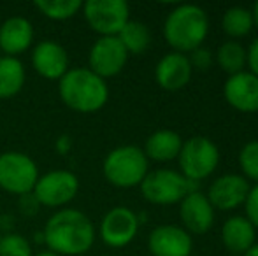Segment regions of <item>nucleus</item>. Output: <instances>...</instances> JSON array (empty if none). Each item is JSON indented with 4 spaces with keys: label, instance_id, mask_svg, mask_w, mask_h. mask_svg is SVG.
Instances as JSON below:
<instances>
[{
    "label": "nucleus",
    "instance_id": "9d476101",
    "mask_svg": "<svg viewBox=\"0 0 258 256\" xmlns=\"http://www.w3.org/2000/svg\"><path fill=\"white\" fill-rule=\"evenodd\" d=\"M139 216L125 205L112 207L105 212L100 223V239L109 247H125L139 232Z\"/></svg>",
    "mask_w": 258,
    "mask_h": 256
},
{
    "label": "nucleus",
    "instance_id": "39448f33",
    "mask_svg": "<svg viewBox=\"0 0 258 256\" xmlns=\"http://www.w3.org/2000/svg\"><path fill=\"white\" fill-rule=\"evenodd\" d=\"M139 188L143 197L155 205L179 204L186 195L201 192L199 183L190 181L181 172L170 170V168H158V170L148 172Z\"/></svg>",
    "mask_w": 258,
    "mask_h": 256
},
{
    "label": "nucleus",
    "instance_id": "7c9ffc66",
    "mask_svg": "<svg viewBox=\"0 0 258 256\" xmlns=\"http://www.w3.org/2000/svg\"><path fill=\"white\" fill-rule=\"evenodd\" d=\"M251 14H253V25L258 28V2L253 6V11H251Z\"/></svg>",
    "mask_w": 258,
    "mask_h": 256
},
{
    "label": "nucleus",
    "instance_id": "20e7f679",
    "mask_svg": "<svg viewBox=\"0 0 258 256\" xmlns=\"http://www.w3.org/2000/svg\"><path fill=\"white\" fill-rule=\"evenodd\" d=\"M144 151L137 146H119L109 151L102 172L107 183L116 188H136L150 172V163Z\"/></svg>",
    "mask_w": 258,
    "mask_h": 256
},
{
    "label": "nucleus",
    "instance_id": "bb28decb",
    "mask_svg": "<svg viewBox=\"0 0 258 256\" xmlns=\"http://www.w3.org/2000/svg\"><path fill=\"white\" fill-rule=\"evenodd\" d=\"M0 256H34V253L25 235L6 233L0 237Z\"/></svg>",
    "mask_w": 258,
    "mask_h": 256
},
{
    "label": "nucleus",
    "instance_id": "72a5a7b5",
    "mask_svg": "<svg viewBox=\"0 0 258 256\" xmlns=\"http://www.w3.org/2000/svg\"><path fill=\"white\" fill-rule=\"evenodd\" d=\"M230 256H235V254H230Z\"/></svg>",
    "mask_w": 258,
    "mask_h": 256
},
{
    "label": "nucleus",
    "instance_id": "473e14b6",
    "mask_svg": "<svg viewBox=\"0 0 258 256\" xmlns=\"http://www.w3.org/2000/svg\"><path fill=\"white\" fill-rule=\"evenodd\" d=\"M34 256H60V254H56V253H53V251L46 249V251H39V253L34 254Z\"/></svg>",
    "mask_w": 258,
    "mask_h": 256
},
{
    "label": "nucleus",
    "instance_id": "c756f323",
    "mask_svg": "<svg viewBox=\"0 0 258 256\" xmlns=\"http://www.w3.org/2000/svg\"><path fill=\"white\" fill-rule=\"evenodd\" d=\"M246 65L249 67V72L258 77V37L251 42L249 49L246 51Z\"/></svg>",
    "mask_w": 258,
    "mask_h": 256
},
{
    "label": "nucleus",
    "instance_id": "f8f14e48",
    "mask_svg": "<svg viewBox=\"0 0 258 256\" xmlns=\"http://www.w3.org/2000/svg\"><path fill=\"white\" fill-rule=\"evenodd\" d=\"M249 193V183L239 174H225L220 176L211 183L207 190V200L213 209L220 211H234L239 205L246 202Z\"/></svg>",
    "mask_w": 258,
    "mask_h": 256
},
{
    "label": "nucleus",
    "instance_id": "b1692460",
    "mask_svg": "<svg viewBox=\"0 0 258 256\" xmlns=\"http://www.w3.org/2000/svg\"><path fill=\"white\" fill-rule=\"evenodd\" d=\"M216 63L228 75L239 74L246 67V49L235 41L223 42L216 51Z\"/></svg>",
    "mask_w": 258,
    "mask_h": 256
},
{
    "label": "nucleus",
    "instance_id": "cd10ccee",
    "mask_svg": "<svg viewBox=\"0 0 258 256\" xmlns=\"http://www.w3.org/2000/svg\"><path fill=\"white\" fill-rule=\"evenodd\" d=\"M188 60H190L191 68H195V70H199V72H206V70H209V68L213 67L214 56H213V53H211L209 49L202 48V46H201V48L194 49V51L190 53Z\"/></svg>",
    "mask_w": 258,
    "mask_h": 256
},
{
    "label": "nucleus",
    "instance_id": "412c9836",
    "mask_svg": "<svg viewBox=\"0 0 258 256\" xmlns=\"http://www.w3.org/2000/svg\"><path fill=\"white\" fill-rule=\"evenodd\" d=\"M27 81L25 65L14 56H0V99L7 100L16 97Z\"/></svg>",
    "mask_w": 258,
    "mask_h": 256
},
{
    "label": "nucleus",
    "instance_id": "393cba45",
    "mask_svg": "<svg viewBox=\"0 0 258 256\" xmlns=\"http://www.w3.org/2000/svg\"><path fill=\"white\" fill-rule=\"evenodd\" d=\"M35 9L53 21H65L74 18L83 9L81 0H37Z\"/></svg>",
    "mask_w": 258,
    "mask_h": 256
},
{
    "label": "nucleus",
    "instance_id": "7ed1b4c3",
    "mask_svg": "<svg viewBox=\"0 0 258 256\" xmlns=\"http://www.w3.org/2000/svg\"><path fill=\"white\" fill-rule=\"evenodd\" d=\"M209 34V20L202 7L194 4H181L174 7L165 18L163 35L176 53H191L201 48Z\"/></svg>",
    "mask_w": 258,
    "mask_h": 256
},
{
    "label": "nucleus",
    "instance_id": "dca6fc26",
    "mask_svg": "<svg viewBox=\"0 0 258 256\" xmlns=\"http://www.w3.org/2000/svg\"><path fill=\"white\" fill-rule=\"evenodd\" d=\"M179 216L188 233L202 235L214 225V209L202 192H194L179 202Z\"/></svg>",
    "mask_w": 258,
    "mask_h": 256
},
{
    "label": "nucleus",
    "instance_id": "a211bd4d",
    "mask_svg": "<svg viewBox=\"0 0 258 256\" xmlns=\"http://www.w3.org/2000/svg\"><path fill=\"white\" fill-rule=\"evenodd\" d=\"M34 42V25L23 16H13L0 25V49L6 56L25 53Z\"/></svg>",
    "mask_w": 258,
    "mask_h": 256
},
{
    "label": "nucleus",
    "instance_id": "ddd939ff",
    "mask_svg": "<svg viewBox=\"0 0 258 256\" xmlns=\"http://www.w3.org/2000/svg\"><path fill=\"white\" fill-rule=\"evenodd\" d=\"M32 65L41 77L49 79V81H60L71 68L67 49L60 42L51 41V39L35 44L32 51Z\"/></svg>",
    "mask_w": 258,
    "mask_h": 256
},
{
    "label": "nucleus",
    "instance_id": "423d86ee",
    "mask_svg": "<svg viewBox=\"0 0 258 256\" xmlns=\"http://www.w3.org/2000/svg\"><path fill=\"white\" fill-rule=\"evenodd\" d=\"M177 160H179L181 174L184 178L201 183L218 168L220 149L211 139L204 135H195L188 140H183Z\"/></svg>",
    "mask_w": 258,
    "mask_h": 256
},
{
    "label": "nucleus",
    "instance_id": "4468645a",
    "mask_svg": "<svg viewBox=\"0 0 258 256\" xmlns=\"http://www.w3.org/2000/svg\"><path fill=\"white\" fill-rule=\"evenodd\" d=\"M148 249L153 256H191L194 240L181 226L162 225L150 233Z\"/></svg>",
    "mask_w": 258,
    "mask_h": 256
},
{
    "label": "nucleus",
    "instance_id": "f257e3e1",
    "mask_svg": "<svg viewBox=\"0 0 258 256\" xmlns=\"http://www.w3.org/2000/svg\"><path fill=\"white\" fill-rule=\"evenodd\" d=\"M44 242L49 251L60 256H81L95 242L92 219L78 209H60L44 226Z\"/></svg>",
    "mask_w": 258,
    "mask_h": 256
},
{
    "label": "nucleus",
    "instance_id": "2eb2a0df",
    "mask_svg": "<svg viewBox=\"0 0 258 256\" xmlns=\"http://www.w3.org/2000/svg\"><path fill=\"white\" fill-rule=\"evenodd\" d=\"M223 95L228 106L239 113H258V77L251 72L228 75Z\"/></svg>",
    "mask_w": 258,
    "mask_h": 256
},
{
    "label": "nucleus",
    "instance_id": "f3484780",
    "mask_svg": "<svg viewBox=\"0 0 258 256\" xmlns=\"http://www.w3.org/2000/svg\"><path fill=\"white\" fill-rule=\"evenodd\" d=\"M191 68L190 60L183 53H169L165 55L155 68V79L160 88L167 92H177L183 90L191 79Z\"/></svg>",
    "mask_w": 258,
    "mask_h": 256
},
{
    "label": "nucleus",
    "instance_id": "1a4fd4ad",
    "mask_svg": "<svg viewBox=\"0 0 258 256\" xmlns=\"http://www.w3.org/2000/svg\"><path fill=\"white\" fill-rule=\"evenodd\" d=\"M79 192V179L71 170H51L39 176L35 183V202L46 207H61L76 198Z\"/></svg>",
    "mask_w": 258,
    "mask_h": 256
},
{
    "label": "nucleus",
    "instance_id": "9b49d317",
    "mask_svg": "<svg viewBox=\"0 0 258 256\" xmlns=\"http://www.w3.org/2000/svg\"><path fill=\"white\" fill-rule=\"evenodd\" d=\"M128 53L118 37H99L88 55V68L102 79L118 75L128 62Z\"/></svg>",
    "mask_w": 258,
    "mask_h": 256
},
{
    "label": "nucleus",
    "instance_id": "c85d7f7f",
    "mask_svg": "<svg viewBox=\"0 0 258 256\" xmlns=\"http://www.w3.org/2000/svg\"><path fill=\"white\" fill-rule=\"evenodd\" d=\"M244 207H246L244 218L248 219L255 228H258V185L249 188V193L244 202Z\"/></svg>",
    "mask_w": 258,
    "mask_h": 256
},
{
    "label": "nucleus",
    "instance_id": "aec40b11",
    "mask_svg": "<svg viewBox=\"0 0 258 256\" xmlns=\"http://www.w3.org/2000/svg\"><path fill=\"white\" fill-rule=\"evenodd\" d=\"M183 139L174 130H158L148 137L144 144V154L153 161H170L179 156Z\"/></svg>",
    "mask_w": 258,
    "mask_h": 256
},
{
    "label": "nucleus",
    "instance_id": "f03ea898",
    "mask_svg": "<svg viewBox=\"0 0 258 256\" xmlns=\"http://www.w3.org/2000/svg\"><path fill=\"white\" fill-rule=\"evenodd\" d=\"M58 95L74 113L93 114L107 104L109 88L105 79L93 74L88 67H74L58 81Z\"/></svg>",
    "mask_w": 258,
    "mask_h": 256
},
{
    "label": "nucleus",
    "instance_id": "a878e982",
    "mask_svg": "<svg viewBox=\"0 0 258 256\" xmlns=\"http://www.w3.org/2000/svg\"><path fill=\"white\" fill-rule=\"evenodd\" d=\"M239 167L242 170V178L258 185V140H249L242 146L239 153Z\"/></svg>",
    "mask_w": 258,
    "mask_h": 256
},
{
    "label": "nucleus",
    "instance_id": "0eeeda50",
    "mask_svg": "<svg viewBox=\"0 0 258 256\" xmlns=\"http://www.w3.org/2000/svg\"><path fill=\"white\" fill-rule=\"evenodd\" d=\"M39 179L37 163L21 151H6L0 154V190L27 197L34 192Z\"/></svg>",
    "mask_w": 258,
    "mask_h": 256
},
{
    "label": "nucleus",
    "instance_id": "6e6552de",
    "mask_svg": "<svg viewBox=\"0 0 258 256\" xmlns=\"http://www.w3.org/2000/svg\"><path fill=\"white\" fill-rule=\"evenodd\" d=\"M81 11L88 27L100 37H116L130 20L125 0H88L83 2Z\"/></svg>",
    "mask_w": 258,
    "mask_h": 256
},
{
    "label": "nucleus",
    "instance_id": "6ab92c4d",
    "mask_svg": "<svg viewBox=\"0 0 258 256\" xmlns=\"http://www.w3.org/2000/svg\"><path fill=\"white\" fill-rule=\"evenodd\" d=\"M255 226L244 216H232L221 226V240L230 254L242 256L255 246Z\"/></svg>",
    "mask_w": 258,
    "mask_h": 256
},
{
    "label": "nucleus",
    "instance_id": "4be33fe9",
    "mask_svg": "<svg viewBox=\"0 0 258 256\" xmlns=\"http://www.w3.org/2000/svg\"><path fill=\"white\" fill-rule=\"evenodd\" d=\"M116 37L119 39V42L123 44V48L126 49L128 55H141L144 53L151 44V32L141 21L128 20V23L121 28Z\"/></svg>",
    "mask_w": 258,
    "mask_h": 256
},
{
    "label": "nucleus",
    "instance_id": "5701e85b",
    "mask_svg": "<svg viewBox=\"0 0 258 256\" xmlns=\"http://www.w3.org/2000/svg\"><path fill=\"white\" fill-rule=\"evenodd\" d=\"M223 32L232 39H241L251 32L253 28V14L246 7H230L225 11L221 20Z\"/></svg>",
    "mask_w": 258,
    "mask_h": 256
},
{
    "label": "nucleus",
    "instance_id": "2f4dec72",
    "mask_svg": "<svg viewBox=\"0 0 258 256\" xmlns=\"http://www.w3.org/2000/svg\"><path fill=\"white\" fill-rule=\"evenodd\" d=\"M242 256H258V244H255V246H253L251 249H248Z\"/></svg>",
    "mask_w": 258,
    "mask_h": 256
}]
</instances>
